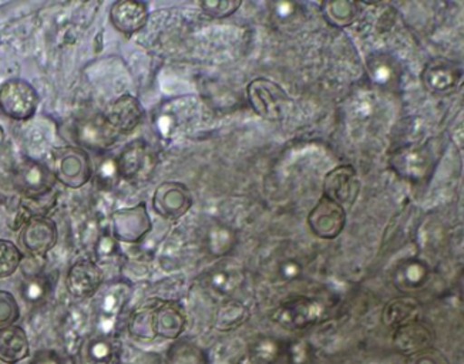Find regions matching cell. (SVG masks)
<instances>
[{
    "mask_svg": "<svg viewBox=\"0 0 464 364\" xmlns=\"http://www.w3.org/2000/svg\"><path fill=\"white\" fill-rule=\"evenodd\" d=\"M249 311L246 306L242 305L238 301H228L218 309L217 313V328L219 330H231L246 323Z\"/></svg>",
    "mask_w": 464,
    "mask_h": 364,
    "instance_id": "44dd1931",
    "label": "cell"
},
{
    "mask_svg": "<svg viewBox=\"0 0 464 364\" xmlns=\"http://www.w3.org/2000/svg\"><path fill=\"white\" fill-rule=\"evenodd\" d=\"M149 6L137 0H120L110 7V24L126 36H133L143 29L149 20Z\"/></svg>",
    "mask_w": 464,
    "mask_h": 364,
    "instance_id": "9a60e30c",
    "label": "cell"
},
{
    "mask_svg": "<svg viewBox=\"0 0 464 364\" xmlns=\"http://www.w3.org/2000/svg\"><path fill=\"white\" fill-rule=\"evenodd\" d=\"M104 117L107 123L121 136L133 133L143 123L144 109L136 97L124 94L107 107Z\"/></svg>",
    "mask_w": 464,
    "mask_h": 364,
    "instance_id": "5bb4252c",
    "label": "cell"
},
{
    "mask_svg": "<svg viewBox=\"0 0 464 364\" xmlns=\"http://www.w3.org/2000/svg\"><path fill=\"white\" fill-rule=\"evenodd\" d=\"M30 364H62L56 351L40 350L34 355V360Z\"/></svg>",
    "mask_w": 464,
    "mask_h": 364,
    "instance_id": "e575fe53",
    "label": "cell"
},
{
    "mask_svg": "<svg viewBox=\"0 0 464 364\" xmlns=\"http://www.w3.org/2000/svg\"><path fill=\"white\" fill-rule=\"evenodd\" d=\"M57 182L67 188L79 189L93 177V166L86 149L76 146L60 147L53 151L52 167Z\"/></svg>",
    "mask_w": 464,
    "mask_h": 364,
    "instance_id": "6da1fadb",
    "label": "cell"
},
{
    "mask_svg": "<svg viewBox=\"0 0 464 364\" xmlns=\"http://www.w3.org/2000/svg\"><path fill=\"white\" fill-rule=\"evenodd\" d=\"M302 268L296 261H286L284 265L281 266V273L279 275L284 276L285 279H295L301 275Z\"/></svg>",
    "mask_w": 464,
    "mask_h": 364,
    "instance_id": "d590c367",
    "label": "cell"
},
{
    "mask_svg": "<svg viewBox=\"0 0 464 364\" xmlns=\"http://www.w3.org/2000/svg\"><path fill=\"white\" fill-rule=\"evenodd\" d=\"M117 178H120L119 171H117L116 159H109L103 166L99 168V181L104 186H111Z\"/></svg>",
    "mask_w": 464,
    "mask_h": 364,
    "instance_id": "836d02e7",
    "label": "cell"
},
{
    "mask_svg": "<svg viewBox=\"0 0 464 364\" xmlns=\"http://www.w3.org/2000/svg\"><path fill=\"white\" fill-rule=\"evenodd\" d=\"M431 341H433V333L430 329L418 321L396 329L393 336V345L401 355L411 356L431 348Z\"/></svg>",
    "mask_w": 464,
    "mask_h": 364,
    "instance_id": "e0dca14e",
    "label": "cell"
},
{
    "mask_svg": "<svg viewBox=\"0 0 464 364\" xmlns=\"http://www.w3.org/2000/svg\"><path fill=\"white\" fill-rule=\"evenodd\" d=\"M169 364H207L203 350L188 341L173 346L169 353Z\"/></svg>",
    "mask_w": 464,
    "mask_h": 364,
    "instance_id": "d4e9b609",
    "label": "cell"
},
{
    "mask_svg": "<svg viewBox=\"0 0 464 364\" xmlns=\"http://www.w3.org/2000/svg\"><path fill=\"white\" fill-rule=\"evenodd\" d=\"M419 311H420V306L415 299H393L389 302L383 311V323L396 330L401 326L418 321Z\"/></svg>",
    "mask_w": 464,
    "mask_h": 364,
    "instance_id": "ffe728a7",
    "label": "cell"
},
{
    "mask_svg": "<svg viewBox=\"0 0 464 364\" xmlns=\"http://www.w3.org/2000/svg\"><path fill=\"white\" fill-rule=\"evenodd\" d=\"M59 239L56 222L44 216H32L20 229L19 242L30 255L44 256L56 246Z\"/></svg>",
    "mask_w": 464,
    "mask_h": 364,
    "instance_id": "9c48e42d",
    "label": "cell"
},
{
    "mask_svg": "<svg viewBox=\"0 0 464 364\" xmlns=\"http://www.w3.org/2000/svg\"><path fill=\"white\" fill-rule=\"evenodd\" d=\"M311 358V349L305 341H294L288 346V361L291 364H306Z\"/></svg>",
    "mask_w": 464,
    "mask_h": 364,
    "instance_id": "1f68e13d",
    "label": "cell"
},
{
    "mask_svg": "<svg viewBox=\"0 0 464 364\" xmlns=\"http://www.w3.org/2000/svg\"><path fill=\"white\" fill-rule=\"evenodd\" d=\"M460 94H461V96H463V97H464V83H463V84H461V87H460Z\"/></svg>",
    "mask_w": 464,
    "mask_h": 364,
    "instance_id": "8d00e7d4",
    "label": "cell"
},
{
    "mask_svg": "<svg viewBox=\"0 0 464 364\" xmlns=\"http://www.w3.org/2000/svg\"><path fill=\"white\" fill-rule=\"evenodd\" d=\"M120 178L133 184H143L153 177L157 156L144 139H134L124 147L116 159Z\"/></svg>",
    "mask_w": 464,
    "mask_h": 364,
    "instance_id": "277c9868",
    "label": "cell"
},
{
    "mask_svg": "<svg viewBox=\"0 0 464 364\" xmlns=\"http://www.w3.org/2000/svg\"><path fill=\"white\" fill-rule=\"evenodd\" d=\"M117 346L109 336H93L87 339L79 349L77 359L80 364H113L116 360Z\"/></svg>",
    "mask_w": 464,
    "mask_h": 364,
    "instance_id": "d6986e66",
    "label": "cell"
},
{
    "mask_svg": "<svg viewBox=\"0 0 464 364\" xmlns=\"http://www.w3.org/2000/svg\"><path fill=\"white\" fill-rule=\"evenodd\" d=\"M227 268L228 266H218V269L211 272V275H209V285L219 293H229L241 282V272Z\"/></svg>",
    "mask_w": 464,
    "mask_h": 364,
    "instance_id": "4316f807",
    "label": "cell"
},
{
    "mask_svg": "<svg viewBox=\"0 0 464 364\" xmlns=\"http://www.w3.org/2000/svg\"><path fill=\"white\" fill-rule=\"evenodd\" d=\"M20 318V306L10 292L0 291V330L14 326Z\"/></svg>",
    "mask_w": 464,
    "mask_h": 364,
    "instance_id": "83f0119b",
    "label": "cell"
},
{
    "mask_svg": "<svg viewBox=\"0 0 464 364\" xmlns=\"http://www.w3.org/2000/svg\"><path fill=\"white\" fill-rule=\"evenodd\" d=\"M103 271L96 262L82 259L67 272L66 288L76 299L93 298L103 285Z\"/></svg>",
    "mask_w": 464,
    "mask_h": 364,
    "instance_id": "4fadbf2b",
    "label": "cell"
},
{
    "mask_svg": "<svg viewBox=\"0 0 464 364\" xmlns=\"http://www.w3.org/2000/svg\"><path fill=\"white\" fill-rule=\"evenodd\" d=\"M281 355V346L272 338H262L252 346L251 358L256 364H276Z\"/></svg>",
    "mask_w": 464,
    "mask_h": 364,
    "instance_id": "484cf974",
    "label": "cell"
},
{
    "mask_svg": "<svg viewBox=\"0 0 464 364\" xmlns=\"http://www.w3.org/2000/svg\"><path fill=\"white\" fill-rule=\"evenodd\" d=\"M246 96L252 110L268 121H281L291 106V99L285 90L276 81L262 77L252 80L246 87Z\"/></svg>",
    "mask_w": 464,
    "mask_h": 364,
    "instance_id": "7a4b0ae2",
    "label": "cell"
},
{
    "mask_svg": "<svg viewBox=\"0 0 464 364\" xmlns=\"http://www.w3.org/2000/svg\"><path fill=\"white\" fill-rule=\"evenodd\" d=\"M324 311H325V306L316 299L296 296L282 302L274 311L272 319L288 330H302L318 323L324 316Z\"/></svg>",
    "mask_w": 464,
    "mask_h": 364,
    "instance_id": "8992f818",
    "label": "cell"
},
{
    "mask_svg": "<svg viewBox=\"0 0 464 364\" xmlns=\"http://www.w3.org/2000/svg\"><path fill=\"white\" fill-rule=\"evenodd\" d=\"M193 206V196L183 182L166 181L154 191L153 208L160 216L177 221L186 216Z\"/></svg>",
    "mask_w": 464,
    "mask_h": 364,
    "instance_id": "ba28073f",
    "label": "cell"
},
{
    "mask_svg": "<svg viewBox=\"0 0 464 364\" xmlns=\"http://www.w3.org/2000/svg\"><path fill=\"white\" fill-rule=\"evenodd\" d=\"M111 224L114 238L126 244H137L153 228L146 204L113 212Z\"/></svg>",
    "mask_w": 464,
    "mask_h": 364,
    "instance_id": "30bf717a",
    "label": "cell"
},
{
    "mask_svg": "<svg viewBox=\"0 0 464 364\" xmlns=\"http://www.w3.org/2000/svg\"><path fill=\"white\" fill-rule=\"evenodd\" d=\"M39 94L29 81L9 79L0 86V111L16 121L34 119L39 109Z\"/></svg>",
    "mask_w": 464,
    "mask_h": 364,
    "instance_id": "3957f363",
    "label": "cell"
},
{
    "mask_svg": "<svg viewBox=\"0 0 464 364\" xmlns=\"http://www.w3.org/2000/svg\"><path fill=\"white\" fill-rule=\"evenodd\" d=\"M117 239L113 235L100 236L96 245V255L99 259H107L116 254Z\"/></svg>",
    "mask_w": 464,
    "mask_h": 364,
    "instance_id": "d6a6232c",
    "label": "cell"
},
{
    "mask_svg": "<svg viewBox=\"0 0 464 364\" xmlns=\"http://www.w3.org/2000/svg\"><path fill=\"white\" fill-rule=\"evenodd\" d=\"M29 339L24 328L14 325L0 330V361L17 364L29 358Z\"/></svg>",
    "mask_w": 464,
    "mask_h": 364,
    "instance_id": "ac0fdd59",
    "label": "cell"
},
{
    "mask_svg": "<svg viewBox=\"0 0 464 364\" xmlns=\"http://www.w3.org/2000/svg\"><path fill=\"white\" fill-rule=\"evenodd\" d=\"M361 192V179L352 166H339L331 169L324 179V196L339 206H352Z\"/></svg>",
    "mask_w": 464,
    "mask_h": 364,
    "instance_id": "8fae6325",
    "label": "cell"
},
{
    "mask_svg": "<svg viewBox=\"0 0 464 364\" xmlns=\"http://www.w3.org/2000/svg\"><path fill=\"white\" fill-rule=\"evenodd\" d=\"M187 318L176 302H163L151 309V330L160 338L179 339L186 330Z\"/></svg>",
    "mask_w": 464,
    "mask_h": 364,
    "instance_id": "2e32d148",
    "label": "cell"
},
{
    "mask_svg": "<svg viewBox=\"0 0 464 364\" xmlns=\"http://www.w3.org/2000/svg\"><path fill=\"white\" fill-rule=\"evenodd\" d=\"M208 249L213 255L226 256L236 245V234L229 226L217 225L209 229Z\"/></svg>",
    "mask_w": 464,
    "mask_h": 364,
    "instance_id": "603a6c76",
    "label": "cell"
},
{
    "mask_svg": "<svg viewBox=\"0 0 464 364\" xmlns=\"http://www.w3.org/2000/svg\"><path fill=\"white\" fill-rule=\"evenodd\" d=\"M408 364H449V360L438 349L429 348L409 356Z\"/></svg>",
    "mask_w": 464,
    "mask_h": 364,
    "instance_id": "4dcf8cb0",
    "label": "cell"
},
{
    "mask_svg": "<svg viewBox=\"0 0 464 364\" xmlns=\"http://www.w3.org/2000/svg\"><path fill=\"white\" fill-rule=\"evenodd\" d=\"M74 136L80 148L104 151L116 144L120 134L107 123L104 114L79 120L74 126Z\"/></svg>",
    "mask_w": 464,
    "mask_h": 364,
    "instance_id": "7c38bea8",
    "label": "cell"
},
{
    "mask_svg": "<svg viewBox=\"0 0 464 364\" xmlns=\"http://www.w3.org/2000/svg\"><path fill=\"white\" fill-rule=\"evenodd\" d=\"M239 0H207L199 5L207 16L214 19H226L232 16L241 7Z\"/></svg>",
    "mask_w": 464,
    "mask_h": 364,
    "instance_id": "f1b7e54d",
    "label": "cell"
},
{
    "mask_svg": "<svg viewBox=\"0 0 464 364\" xmlns=\"http://www.w3.org/2000/svg\"><path fill=\"white\" fill-rule=\"evenodd\" d=\"M22 251L14 242L0 239V279L10 278L16 273L22 263Z\"/></svg>",
    "mask_w": 464,
    "mask_h": 364,
    "instance_id": "cb8c5ba5",
    "label": "cell"
},
{
    "mask_svg": "<svg viewBox=\"0 0 464 364\" xmlns=\"http://www.w3.org/2000/svg\"><path fill=\"white\" fill-rule=\"evenodd\" d=\"M22 295L29 303H39L47 295V281L44 276H30L20 289Z\"/></svg>",
    "mask_w": 464,
    "mask_h": 364,
    "instance_id": "f546056e",
    "label": "cell"
},
{
    "mask_svg": "<svg viewBox=\"0 0 464 364\" xmlns=\"http://www.w3.org/2000/svg\"><path fill=\"white\" fill-rule=\"evenodd\" d=\"M324 10L329 24L339 27L353 24L359 14L358 5L353 2H328L324 5Z\"/></svg>",
    "mask_w": 464,
    "mask_h": 364,
    "instance_id": "7402d4cb",
    "label": "cell"
},
{
    "mask_svg": "<svg viewBox=\"0 0 464 364\" xmlns=\"http://www.w3.org/2000/svg\"><path fill=\"white\" fill-rule=\"evenodd\" d=\"M14 188L29 199L44 198L53 191L56 176L47 164L24 158L17 164L12 176Z\"/></svg>",
    "mask_w": 464,
    "mask_h": 364,
    "instance_id": "5b68a950",
    "label": "cell"
},
{
    "mask_svg": "<svg viewBox=\"0 0 464 364\" xmlns=\"http://www.w3.org/2000/svg\"><path fill=\"white\" fill-rule=\"evenodd\" d=\"M308 225L314 235L321 239H335L346 225V209L322 196L308 214Z\"/></svg>",
    "mask_w": 464,
    "mask_h": 364,
    "instance_id": "52a82bcc",
    "label": "cell"
}]
</instances>
